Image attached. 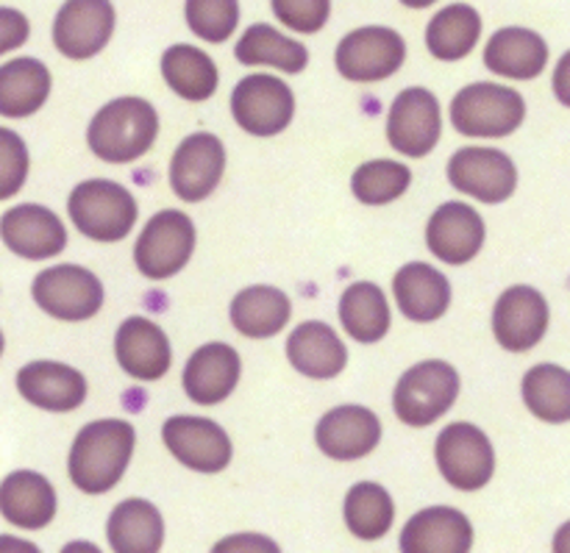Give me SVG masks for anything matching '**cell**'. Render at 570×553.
<instances>
[{
  "instance_id": "obj_29",
  "label": "cell",
  "mask_w": 570,
  "mask_h": 553,
  "mask_svg": "<svg viewBox=\"0 0 570 553\" xmlns=\"http://www.w3.org/2000/svg\"><path fill=\"white\" fill-rule=\"evenodd\" d=\"M50 95V70L39 59H11L0 67V117L22 120L42 109Z\"/></svg>"
},
{
  "instance_id": "obj_16",
  "label": "cell",
  "mask_w": 570,
  "mask_h": 553,
  "mask_svg": "<svg viewBox=\"0 0 570 553\" xmlns=\"http://www.w3.org/2000/svg\"><path fill=\"white\" fill-rule=\"evenodd\" d=\"M115 31V6L106 0H72L53 20V45L67 59L100 53Z\"/></svg>"
},
{
  "instance_id": "obj_7",
  "label": "cell",
  "mask_w": 570,
  "mask_h": 553,
  "mask_svg": "<svg viewBox=\"0 0 570 553\" xmlns=\"http://www.w3.org/2000/svg\"><path fill=\"white\" fill-rule=\"evenodd\" d=\"M31 295L45 315L65 323L89 320L104 306V284L95 273L78 265H56L39 273L31 284Z\"/></svg>"
},
{
  "instance_id": "obj_10",
  "label": "cell",
  "mask_w": 570,
  "mask_h": 553,
  "mask_svg": "<svg viewBox=\"0 0 570 553\" xmlns=\"http://www.w3.org/2000/svg\"><path fill=\"white\" fill-rule=\"evenodd\" d=\"M406 59V42L399 31L384 26L356 28L337 45L340 76L348 81H382L399 72Z\"/></svg>"
},
{
  "instance_id": "obj_24",
  "label": "cell",
  "mask_w": 570,
  "mask_h": 553,
  "mask_svg": "<svg viewBox=\"0 0 570 553\" xmlns=\"http://www.w3.org/2000/svg\"><path fill=\"white\" fill-rule=\"evenodd\" d=\"M53 484L33 471H14L0 482V515L11 526L37 532L45 529L56 517Z\"/></svg>"
},
{
  "instance_id": "obj_34",
  "label": "cell",
  "mask_w": 570,
  "mask_h": 553,
  "mask_svg": "<svg viewBox=\"0 0 570 553\" xmlns=\"http://www.w3.org/2000/svg\"><path fill=\"white\" fill-rule=\"evenodd\" d=\"M234 56H237L239 65H273L278 70L289 72V76H295V72L309 65V50L295 42V39L284 37L282 31H276L267 22L250 26L237 42V48H234Z\"/></svg>"
},
{
  "instance_id": "obj_25",
  "label": "cell",
  "mask_w": 570,
  "mask_h": 553,
  "mask_svg": "<svg viewBox=\"0 0 570 553\" xmlns=\"http://www.w3.org/2000/svg\"><path fill=\"white\" fill-rule=\"evenodd\" d=\"M393 295L404 317L415 323H432L445 315L451 304V284L438 267L426 261H410L393 278Z\"/></svg>"
},
{
  "instance_id": "obj_8",
  "label": "cell",
  "mask_w": 570,
  "mask_h": 553,
  "mask_svg": "<svg viewBox=\"0 0 570 553\" xmlns=\"http://www.w3.org/2000/svg\"><path fill=\"white\" fill-rule=\"evenodd\" d=\"M434 460L451 487L462 493H476L493 478L495 454L488 434L473 423H451L440 432L434 445Z\"/></svg>"
},
{
  "instance_id": "obj_33",
  "label": "cell",
  "mask_w": 570,
  "mask_h": 553,
  "mask_svg": "<svg viewBox=\"0 0 570 553\" xmlns=\"http://www.w3.org/2000/svg\"><path fill=\"white\" fill-rule=\"evenodd\" d=\"M161 76H165L167 87L184 100H206L215 95L217 67L209 53L193 45H173L161 56Z\"/></svg>"
},
{
  "instance_id": "obj_18",
  "label": "cell",
  "mask_w": 570,
  "mask_h": 553,
  "mask_svg": "<svg viewBox=\"0 0 570 553\" xmlns=\"http://www.w3.org/2000/svg\"><path fill=\"white\" fill-rule=\"evenodd\" d=\"M429 250L445 265H465L476 259L484 245V220L473 206L468 204H443L426 226Z\"/></svg>"
},
{
  "instance_id": "obj_40",
  "label": "cell",
  "mask_w": 570,
  "mask_h": 553,
  "mask_svg": "<svg viewBox=\"0 0 570 553\" xmlns=\"http://www.w3.org/2000/svg\"><path fill=\"white\" fill-rule=\"evenodd\" d=\"M273 11L293 31L317 33L332 14V3L328 0H276Z\"/></svg>"
},
{
  "instance_id": "obj_12",
  "label": "cell",
  "mask_w": 570,
  "mask_h": 553,
  "mask_svg": "<svg viewBox=\"0 0 570 553\" xmlns=\"http://www.w3.org/2000/svg\"><path fill=\"white\" fill-rule=\"evenodd\" d=\"M449 181L482 204H504L518 187V170L499 148H462L449 161Z\"/></svg>"
},
{
  "instance_id": "obj_36",
  "label": "cell",
  "mask_w": 570,
  "mask_h": 553,
  "mask_svg": "<svg viewBox=\"0 0 570 553\" xmlns=\"http://www.w3.org/2000/svg\"><path fill=\"white\" fill-rule=\"evenodd\" d=\"M523 401L546 423L570 421V373L560 365H534L523 376Z\"/></svg>"
},
{
  "instance_id": "obj_9",
  "label": "cell",
  "mask_w": 570,
  "mask_h": 553,
  "mask_svg": "<svg viewBox=\"0 0 570 553\" xmlns=\"http://www.w3.org/2000/svg\"><path fill=\"white\" fill-rule=\"evenodd\" d=\"M232 115L254 137H276L295 115V95L278 76H245L232 92Z\"/></svg>"
},
{
  "instance_id": "obj_1",
  "label": "cell",
  "mask_w": 570,
  "mask_h": 553,
  "mask_svg": "<svg viewBox=\"0 0 570 553\" xmlns=\"http://www.w3.org/2000/svg\"><path fill=\"white\" fill-rule=\"evenodd\" d=\"M134 443H137V434L131 423L117 421V417L87 423L72 440L70 460H67L72 484L87 495L109 493L126 476Z\"/></svg>"
},
{
  "instance_id": "obj_20",
  "label": "cell",
  "mask_w": 570,
  "mask_h": 553,
  "mask_svg": "<svg viewBox=\"0 0 570 553\" xmlns=\"http://www.w3.org/2000/svg\"><path fill=\"white\" fill-rule=\"evenodd\" d=\"M317 448L340 462L362 460L382 440V423L365 406H337L326 412L315 428Z\"/></svg>"
},
{
  "instance_id": "obj_37",
  "label": "cell",
  "mask_w": 570,
  "mask_h": 553,
  "mask_svg": "<svg viewBox=\"0 0 570 553\" xmlns=\"http://www.w3.org/2000/svg\"><path fill=\"white\" fill-rule=\"evenodd\" d=\"M410 167L393 159L365 161V165L356 167L354 176H351V189H354L356 198L367 206L393 204L395 198H401V195L410 189Z\"/></svg>"
},
{
  "instance_id": "obj_30",
  "label": "cell",
  "mask_w": 570,
  "mask_h": 553,
  "mask_svg": "<svg viewBox=\"0 0 570 553\" xmlns=\"http://www.w3.org/2000/svg\"><path fill=\"white\" fill-rule=\"evenodd\" d=\"M289 315H293V306L287 295L267 284L243 289L232 300V326L248 339L276 337L287 326Z\"/></svg>"
},
{
  "instance_id": "obj_3",
  "label": "cell",
  "mask_w": 570,
  "mask_h": 553,
  "mask_svg": "<svg viewBox=\"0 0 570 553\" xmlns=\"http://www.w3.org/2000/svg\"><path fill=\"white\" fill-rule=\"evenodd\" d=\"M527 120V100L518 89L504 83H468L451 100V122L465 137L501 139L510 137Z\"/></svg>"
},
{
  "instance_id": "obj_35",
  "label": "cell",
  "mask_w": 570,
  "mask_h": 553,
  "mask_svg": "<svg viewBox=\"0 0 570 553\" xmlns=\"http://www.w3.org/2000/svg\"><path fill=\"white\" fill-rule=\"evenodd\" d=\"M345 526L362 543H376L393 529L395 504L387 490L376 482H360L345 495Z\"/></svg>"
},
{
  "instance_id": "obj_31",
  "label": "cell",
  "mask_w": 570,
  "mask_h": 553,
  "mask_svg": "<svg viewBox=\"0 0 570 553\" xmlns=\"http://www.w3.org/2000/svg\"><path fill=\"white\" fill-rule=\"evenodd\" d=\"M340 323L356 343H379L390 332L387 295L373 282L351 284L340 298Z\"/></svg>"
},
{
  "instance_id": "obj_27",
  "label": "cell",
  "mask_w": 570,
  "mask_h": 553,
  "mask_svg": "<svg viewBox=\"0 0 570 553\" xmlns=\"http://www.w3.org/2000/svg\"><path fill=\"white\" fill-rule=\"evenodd\" d=\"M484 65L495 76L529 81V78H538L549 65V45L538 31H529V28H501L484 48Z\"/></svg>"
},
{
  "instance_id": "obj_5",
  "label": "cell",
  "mask_w": 570,
  "mask_h": 553,
  "mask_svg": "<svg viewBox=\"0 0 570 553\" xmlns=\"http://www.w3.org/2000/svg\"><path fill=\"white\" fill-rule=\"evenodd\" d=\"M456 395H460V373L454 371V365L429 359L410 367L399 378L393 409L401 423L423 428L432 426L438 417H443L454 406Z\"/></svg>"
},
{
  "instance_id": "obj_44",
  "label": "cell",
  "mask_w": 570,
  "mask_h": 553,
  "mask_svg": "<svg viewBox=\"0 0 570 553\" xmlns=\"http://www.w3.org/2000/svg\"><path fill=\"white\" fill-rule=\"evenodd\" d=\"M59 553H104L98 545L87 543V540H76V543H67Z\"/></svg>"
},
{
  "instance_id": "obj_28",
  "label": "cell",
  "mask_w": 570,
  "mask_h": 553,
  "mask_svg": "<svg viewBox=\"0 0 570 553\" xmlns=\"http://www.w3.org/2000/svg\"><path fill=\"white\" fill-rule=\"evenodd\" d=\"M106 534L115 553H159L165 543V521L150 501L128 498L111 510Z\"/></svg>"
},
{
  "instance_id": "obj_23",
  "label": "cell",
  "mask_w": 570,
  "mask_h": 553,
  "mask_svg": "<svg viewBox=\"0 0 570 553\" xmlns=\"http://www.w3.org/2000/svg\"><path fill=\"white\" fill-rule=\"evenodd\" d=\"M17 389L45 412H72L87 401V378L61 362H31L17 373Z\"/></svg>"
},
{
  "instance_id": "obj_2",
  "label": "cell",
  "mask_w": 570,
  "mask_h": 553,
  "mask_svg": "<svg viewBox=\"0 0 570 553\" xmlns=\"http://www.w3.org/2000/svg\"><path fill=\"white\" fill-rule=\"evenodd\" d=\"M159 134V115L145 98H115L92 117L87 142L98 159L128 165L150 150Z\"/></svg>"
},
{
  "instance_id": "obj_13",
  "label": "cell",
  "mask_w": 570,
  "mask_h": 553,
  "mask_svg": "<svg viewBox=\"0 0 570 553\" xmlns=\"http://www.w3.org/2000/svg\"><path fill=\"white\" fill-rule=\"evenodd\" d=\"M167 451L195 473H220L232 462V440L209 417L176 415L161 426Z\"/></svg>"
},
{
  "instance_id": "obj_42",
  "label": "cell",
  "mask_w": 570,
  "mask_h": 553,
  "mask_svg": "<svg viewBox=\"0 0 570 553\" xmlns=\"http://www.w3.org/2000/svg\"><path fill=\"white\" fill-rule=\"evenodd\" d=\"M212 553H282L276 540L265 537V534L243 532L232 534V537H223L220 543H215Z\"/></svg>"
},
{
  "instance_id": "obj_41",
  "label": "cell",
  "mask_w": 570,
  "mask_h": 553,
  "mask_svg": "<svg viewBox=\"0 0 570 553\" xmlns=\"http://www.w3.org/2000/svg\"><path fill=\"white\" fill-rule=\"evenodd\" d=\"M28 33H31L28 17L22 11L9 9V6H0V56L26 45Z\"/></svg>"
},
{
  "instance_id": "obj_39",
  "label": "cell",
  "mask_w": 570,
  "mask_h": 553,
  "mask_svg": "<svg viewBox=\"0 0 570 553\" xmlns=\"http://www.w3.org/2000/svg\"><path fill=\"white\" fill-rule=\"evenodd\" d=\"M28 178V148L20 134L0 126V200L14 198Z\"/></svg>"
},
{
  "instance_id": "obj_15",
  "label": "cell",
  "mask_w": 570,
  "mask_h": 553,
  "mask_svg": "<svg viewBox=\"0 0 570 553\" xmlns=\"http://www.w3.org/2000/svg\"><path fill=\"white\" fill-rule=\"evenodd\" d=\"M549 320V300L534 287L518 284V287H510L495 300L493 334L501 348L512 350V354H523V350L534 348L546 337Z\"/></svg>"
},
{
  "instance_id": "obj_22",
  "label": "cell",
  "mask_w": 570,
  "mask_h": 553,
  "mask_svg": "<svg viewBox=\"0 0 570 553\" xmlns=\"http://www.w3.org/2000/svg\"><path fill=\"white\" fill-rule=\"evenodd\" d=\"M473 526L454 506H429L401 532V553H471Z\"/></svg>"
},
{
  "instance_id": "obj_45",
  "label": "cell",
  "mask_w": 570,
  "mask_h": 553,
  "mask_svg": "<svg viewBox=\"0 0 570 553\" xmlns=\"http://www.w3.org/2000/svg\"><path fill=\"white\" fill-rule=\"evenodd\" d=\"M3 345H6V339H3V332H0V354H3Z\"/></svg>"
},
{
  "instance_id": "obj_43",
  "label": "cell",
  "mask_w": 570,
  "mask_h": 553,
  "mask_svg": "<svg viewBox=\"0 0 570 553\" xmlns=\"http://www.w3.org/2000/svg\"><path fill=\"white\" fill-rule=\"evenodd\" d=\"M0 553H42L33 543L20 537H11V534H0Z\"/></svg>"
},
{
  "instance_id": "obj_26",
  "label": "cell",
  "mask_w": 570,
  "mask_h": 553,
  "mask_svg": "<svg viewBox=\"0 0 570 553\" xmlns=\"http://www.w3.org/2000/svg\"><path fill=\"white\" fill-rule=\"evenodd\" d=\"M287 359L306 378H334L348 365V348L332 326L309 320L289 334Z\"/></svg>"
},
{
  "instance_id": "obj_32",
  "label": "cell",
  "mask_w": 570,
  "mask_h": 553,
  "mask_svg": "<svg viewBox=\"0 0 570 553\" xmlns=\"http://www.w3.org/2000/svg\"><path fill=\"white\" fill-rule=\"evenodd\" d=\"M482 37V14L468 3H451L432 17L426 45L434 59H465Z\"/></svg>"
},
{
  "instance_id": "obj_4",
  "label": "cell",
  "mask_w": 570,
  "mask_h": 553,
  "mask_svg": "<svg viewBox=\"0 0 570 553\" xmlns=\"http://www.w3.org/2000/svg\"><path fill=\"white\" fill-rule=\"evenodd\" d=\"M70 220L83 237L95 243H120L137 223V200L122 184L92 178L78 184L67 200Z\"/></svg>"
},
{
  "instance_id": "obj_14",
  "label": "cell",
  "mask_w": 570,
  "mask_h": 553,
  "mask_svg": "<svg viewBox=\"0 0 570 553\" xmlns=\"http://www.w3.org/2000/svg\"><path fill=\"white\" fill-rule=\"evenodd\" d=\"M226 170V148L215 134H189L170 159V187L187 204L206 200Z\"/></svg>"
},
{
  "instance_id": "obj_11",
  "label": "cell",
  "mask_w": 570,
  "mask_h": 553,
  "mask_svg": "<svg viewBox=\"0 0 570 553\" xmlns=\"http://www.w3.org/2000/svg\"><path fill=\"white\" fill-rule=\"evenodd\" d=\"M443 134L440 103L426 87H410L393 100L387 115V139L399 154L421 156L432 154Z\"/></svg>"
},
{
  "instance_id": "obj_17",
  "label": "cell",
  "mask_w": 570,
  "mask_h": 553,
  "mask_svg": "<svg viewBox=\"0 0 570 553\" xmlns=\"http://www.w3.org/2000/svg\"><path fill=\"white\" fill-rule=\"evenodd\" d=\"M0 237L11 254L22 259H50L67 245L59 215L37 204H20L0 217Z\"/></svg>"
},
{
  "instance_id": "obj_6",
  "label": "cell",
  "mask_w": 570,
  "mask_h": 553,
  "mask_svg": "<svg viewBox=\"0 0 570 553\" xmlns=\"http://www.w3.org/2000/svg\"><path fill=\"white\" fill-rule=\"evenodd\" d=\"M195 226L184 211L165 209L145 223L134 248V261L139 273L154 282L178 276L193 259Z\"/></svg>"
},
{
  "instance_id": "obj_38",
  "label": "cell",
  "mask_w": 570,
  "mask_h": 553,
  "mask_svg": "<svg viewBox=\"0 0 570 553\" xmlns=\"http://www.w3.org/2000/svg\"><path fill=\"white\" fill-rule=\"evenodd\" d=\"M187 22L206 42H226L239 22V3L234 0H189Z\"/></svg>"
},
{
  "instance_id": "obj_21",
  "label": "cell",
  "mask_w": 570,
  "mask_h": 553,
  "mask_svg": "<svg viewBox=\"0 0 570 553\" xmlns=\"http://www.w3.org/2000/svg\"><path fill=\"white\" fill-rule=\"evenodd\" d=\"M243 362L226 343H206L195 350L184 367V393L200 406H215L237 389Z\"/></svg>"
},
{
  "instance_id": "obj_19",
  "label": "cell",
  "mask_w": 570,
  "mask_h": 553,
  "mask_svg": "<svg viewBox=\"0 0 570 553\" xmlns=\"http://www.w3.org/2000/svg\"><path fill=\"white\" fill-rule=\"evenodd\" d=\"M115 354L122 371L137 382H159L170 371V339L148 317H128L115 337Z\"/></svg>"
}]
</instances>
